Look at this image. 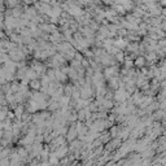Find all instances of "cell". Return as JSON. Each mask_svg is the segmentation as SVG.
Instances as JSON below:
<instances>
[{
    "label": "cell",
    "mask_w": 166,
    "mask_h": 166,
    "mask_svg": "<svg viewBox=\"0 0 166 166\" xmlns=\"http://www.w3.org/2000/svg\"><path fill=\"white\" fill-rule=\"evenodd\" d=\"M75 136H77V130H75V127H70V131L68 132V139L72 140V139H75Z\"/></svg>",
    "instance_id": "cell-3"
},
{
    "label": "cell",
    "mask_w": 166,
    "mask_h": 166,
    "mask_svg": "<svg viewBox=\"0 0 166 166\" xmlns=\"http://www.w3.org/2000/svg\"><path fill=\"white\" fill-rule=\"evenodd\" d=\"M49 164L51 165H57L58 164V158L55 154H51V157H49Z\"/></svg>",
    "instance_id": "cell-4"
},
{
    "label": "cell",
    "mask_w": 166,
    "mask_h": 166,
    "mask_svg": "<svg viewBox=\"0 0 166 166\" xmlns=\"http://www.w3.org/2000/svg\"><path fill=\"white\" fill-rule=\"evenodd\" d=\"M115 58L118 60V61H125V52H118V53H115Z\"/></svg>",
    "instance_id": "cell-5"
},
{
    "label": "cell",
    "mask_w": 166,
    "mask_h": 166,
    "mask_svg": "<svg viewBox=\"0 0 166 166\" xmlns=\"http://www.w3.org/2000/svg\"><path fill=\"white\" fill-rule=\"evenodd\" d=\"M117 132H118V129L117 127H112V129H110V135H112V136H115Z\"/></svg>",
    "instance_id": "cell-7"
},
{
    "label": "cell",
    "mask_w": 166,
    "mask_h": 166,
    "mask_svg": "<svg viewBox=\"0 0 166 166\" xmlns=\"http://www.w3.org/2000/svg\"><path fill=\"white\" fill-rule=\"evenodd\" d=\"M145 61H147V58H145L144 56H139L135 58V61H134V66H139V68H143L144 66V64Z\"/></svg>",
    "instance_id": "cell-1"
},
{
    "label": "cell",
    "mask_w": 166,
    "mask_h": 166,
    "mask_svg": "<svg viewBox=\"0 0 166 166\" xmlns=\"http://www.w3.org/2000/svg\"><path fill=\"white\" fill-rule=\"evenodd\" d=\"M9 158H4V160H0V166H7L9 164Z\"/></svg>",
    "instance_id": "cell-6"
},
{
    "label": "cell",
    "mask_w": 166,
    "mask_h": 166,
    "mask_svg": "<svg viewBox=\"0 0 166 166\" xmlns=\"http://www.w3.org/2000/svg\"><path fill=\"white\" fill-rule=\"evenodd\" d=\"M30 88H33V90H42V82L38 79H33V80H30Z\"/></svg>",
    "instance_id": "cell-2"
},
{
    "label": "cell",
    "mask_w": 166,
    "mask_h": 166,
    "mask_svg": "<svg viewBox=\"0 0 166 166\" xmlns=\"http://www.w3.org/2000/svg\"><path fill=\"white\" fill-rule=\"evenodd\" d=\"M3 135H4V131H3V130H0V139L3 138Z\"/></svg>",
    "instance_id": "cell-8"
}]
</instances>
